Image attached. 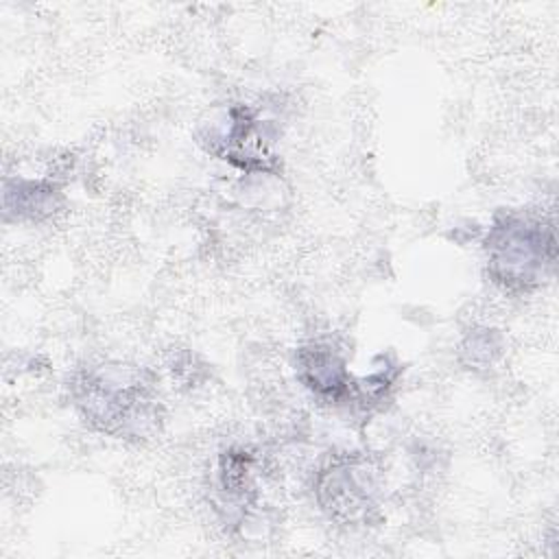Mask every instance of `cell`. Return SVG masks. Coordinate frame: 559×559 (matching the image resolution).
<instances>
[{
	"label": "cell",
	"instance_id": "1",
	"mask_svg": "<svg viewBox=\"0 0 559 559\" xmlns=\"http://www.w3.org/2000/svg\"><path fill=\"white\" fill-rule=\"evenodd\" d=\"M83 421L107 437L144 441L159 432L164 408L153 376L135 365L98 362L81 367L70 382Z\"/></svg>",
	"mask_w": 559,
	"mask_h": 559
},
{
	"label": "cell",
	"instance_id": "2",
	"mask_svg": "<svg viewBox=\"0 0 559 559\" xmlns=\"http://www.w3.org/2000/svg\"><path fill=\"white\" fill-rule=\"evenodd\" d=\"M489 277L511 293H528L550 280L557 260L555 227L528 212L502 210L485 236Z\"/></svg>",
	"mask_w": 559,
	"mask_h": 559
},
{
	"label": "cell",
	"instance_id": "3",
	"mask_svg": "<svg viewBox=\"0 0 559 559\" xmlns=\"http://www.w3.org/2000/svg\"><path fill=\"white\" fill-rule=\"evenodd\" d=\"M317 502L338 524H369L378 515V469L360 454L332 459L317 474Z\"/></svg>",
	"mask_w": 559,
	"mask_h": 559
},
{
	"label": "cell",
	"instance_id": "4",
	"mask_svg": "<svg viewBox=\"0 0 559 559\" xmlns=\"http://www.w3.org/2000/svg\"><path fill=\"white\" fill-rule=\"evenodd\" d=\"M207 151L245 170L271 168L266 133L247 107H231L223 122L207 133Z\"/></svg>",
	"mask_w": 559,
	"mask_h": 559
},
{
	"label": "cell",
	"instance_id": "5",
	"mask_svg": "<svg viewBox=\"0 0 559 559\" xmlns=\"http://www.w3.org/2000/svg\"><path fill=\"white\" fill-rule=\"evenodd\" d=\"M297 376L314 395L330 402L345 400L354 389L345 360L323 343H312L297 352Z\"/></svg>",
	"mask_w": 559,
	"mask_h": 559
},
{
	"label": "cell",
	"instance_id": "6",
	"mask_svg": "<svg viewBox=\"0 0 559 559\" xmlns=\"http://www.w3.org/2000/svg\"><path fill=\"white\" fill-rule=\"evenodd\" d=\"M251 454L242 448H231L221 454L218 469H216V491L221 496V507H229L227 518H231V511L238 513V518L245 515V509L253 502L255 487L251 476Z\"/></svg>",
	"mask_w": 559,
	"mask_h": 559
},
{
	"label": "cell",
	"instance_id": "7",
	"mask_svg": "<svg viewBox=\"0 0 559 559\" xmlns=\"http://www.w3.org/2000/svg\"><path fill=\"white\" fill-rule=\"evenodd\" d=\"M61 203L59 188L50 181H31L15 179L4 186V214L7 218L13 214L15 221H41L50 216Z\"/></svg>",
	"mask_w": 559,
	"mask_h": 559
},
{
	"label": "cell",
	"instance_id": "8",
	"mask_svg": "<svg viewBox=\"0 0 559 559\" xmlns=\"http://www.w3.org/2000/svg\"><path fill=\"white\" fill-rule=\"evenodd\" d=\"M502 352V338L491 328H474L465 334L459 358L467 369H487L491 367Z\"/></svg>",
	"mask_w": 559,
	"mask_h": 559
}]
</instances>
